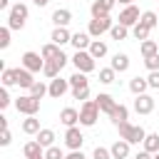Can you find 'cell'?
Masks as SVG:
<instances>
[{
	"label": "cell",
	"instance_id": "6da1fadb",
	"mask_svg": "<svg viewBox=\"0 0 159 159\" xmlns=\"http://www.w3.org/2000/svg\"><path fill=\"white\" fill-rule=\"evenodd\" d=\"M27 15H30V7L25 2H12V7L7 10V27L10 30H22L25 22H27Z\"/></svg>",
	"mask_w": 159,
	"mask_h": 159
},
{
	"label": "cell",
	"instance_id": "d6a6232c",
	"mask_svg": "<svg viewBox=\"0 0 159 159\" xmlns=\"http://www.w3.org/2000/svg\"><path fill=\"white\" fill-rule=\"evenodd\" d=\"M109 35H112V40H117V42H119V40H127V37H129V27H124L122 22H114L112 30H109Z\"/></svg>",
	"mask_w": 159,
	"mask_h": 159
},
{
	"label": "cell",
	"instance_id": "9a60e30c",
	"mask_svg": "<svg viewBox=\"0 0 159 159\" xmlns=\"http://www.w3.org/2000/svg\"><path fill=\"white\" fill-rule=\"evenodd\" d=\"M129 147H132V144H129L127 139H122V137H119V139H117V142L109 147L112 159H127V157H129Z\"/></svg>",
	"mask_w": 159,
	"mask_h": 159
},
{
	"label": "cell",
	"instance_id": "8fae6325",
	"mask_svg": "<svg viewBox=\"0 0 159 159\" xmlns=\"http://www.w3.org/2000/svg\"><path fill=\"white\" fill-rule=\"evenodd\" d=\"M114 5H117V0H92V5H89V15H92V17L109 15Z\"/></svg>",
	"mask_w": 159,
	"mask_h": 159
},
{
	"label": "cell",
	"instance_id": "ac0fdd59",
	"mask_svg": "<svg viewBox=\"0 0 159 159\" xmlns=\"http://www.w3.org/2000/svg\"><path fill=\"white\" fill-rule=\"evenodd\" d=\"M50 42H55V45H67V42H72V32L67 30V27H55L52 30V35H50Z\"/></svg>",
	"mask_w": 159,
	"mask_h": 159
},
{
	"label": "cell",
	"instance_id": "ee69618b",
	"mask_svg": "<svg viewBox=\"0 0 159 159\" xmlns=\"http://www.w3.org/2000/svg\"><path fill=\"white\" fill-rule=\"evenodd\" d=\"M92 159H112V152H109L107 147H94Z\"/></svg>",
	"mask_w": 159,
	"mask_h": 159
},
{
	"label": "cell",
	"instance_id": "8d00e7d4",
	"mask_svg": "<svg viewBox=\"0 0 159 159\" xmlns=\"http://www.w3.org/2000/svg\"><path fill=\"white\" fill-rule=\"evenodd\" d=\"M144 137H147L144 127H134V129H132V137H129V144H142Z\"/></svg>",
	"mask_w": 159,
	"mask_h": 159
},
{
	"label": "cell",
	"instance_id": "83f0119b",
	"mask_svg": "<svg viewBox=\"0 0 159 159\" xmlns=\"http://www.w3.org/2000/svg\"><path fill=\"white\" fill-rule=\"evenodd\" d=\"M142 149H147V152L157 154V152H159V134H157V132L147 134V137H144V142H142Z\"/></svg>",
	"mask_w": 159,
	"mask_h": 159
},
{
	"label": "cell",
	"instance_id": "d6986e66",
	"mask_svg": "<svg viewBox=\"0 0 159 159\" xmlns=\"http://www.w3.org/2000/svg\"><path fill=\"white\" fill-rule=\"evenodd\" d=\"M109 67H112L114 72H127V70H129V55H127V52H117V55H112Z\"/></svg>",
	"mask_w": 159,
	"mask_h": 159
},
{
	"label": "cell",
	"instance_id": "9c48e42d",
	"mask_svg": "<svg viewBox=\"0 0 159 159\" xmlns=\"http://www.w3.org/2000/svg\"><path fill=\"white\" fill-rule=\"evenodd\" d=\"M139 17H142V15H139V7H137V5H127V7L119 12V20H117V22H122L124 27H134V25L139 22Z\"/></svg>",
	"mask_w": 159,
	"mask_h": 159
},
{
	"label": "cell",
	"instance_id": "7c38bea8",
	"mask_svg": "<svg viewBox=\"0 0 159 159\" xmlns=\"http://www.w3.org/2000/svg\"><path fill=\"white\" fill-rule=\"evenodd\" d=\"M15 80H17V84L22 87V89H30L32 84H35V72H30L27 67H15Z\"/></svg>",
	"mask_w": 159,
	"mask_h": 159
},
{
	"label": "cell",
	"instance_id": "7dc6e473",
	"mask_svg": "<svg viewBox=\"0 0 159 159\" xmlns=\"http://www.w3.org/2000/svg\"><path fill=\"white\" fill-rule=\"evenodd\" d=\"M65 159H87V157H84L82 149H72L70 154H65Z\"/></svg>",
	"mask_w": 159,
	"mask_h": 159
},
{
	"label": "cell",
	"instance_id": "836d02e7",
	"mask_svg": "<svg viewBox=\"0 0 159 159\" xmlns=\"http://www.w3.org/2000/svg\"><path fill=\"white\" fill-rule=\"evenodd\" d=\"M139 20H142V22H144L147 27H152V30H154V27H159V15H157L154 10H144Z\"/></svg>",
	"mask_w": 159,
	"mask_h": 159
},
{
	"label": "cell",
	"instance_id": "ab89813d",
	"mask_svg": "<svg viewBox=\"0 0 159 159\" xmlns=\"http://www.w3.org/2000/svg\"><path fill=\"white\" fill-rule=\"evenodd\" d=\"M117 129H119V137L129 142V137H132V129H134V124H129V119H127V122H122V124H117Z\"/></svg>",
	"mask_w": 159,
	"mask_h": 159
},
{
	"label": "cell",
	"instance_id": "74e56055",
	"mask_svg": "<svg viewBox=\"0 0 159 159\" xmlns=\"http://www.w3.org/2000/svg\"><path fill=\"white\" fill-rule=\"evenodd\" d=\"M45 159H65V152H62L57 144H52V147L45 149Z\"/></svg>",
	"mask_w": 159,
	"mask_h": 159
},
{
	"label": "cell",
	"instance_id": "681fc988",
	"mask_svg": "<svg viewBox=\"0 0 159 159\" xmlns=\"http://www.w3.org/2000/svg\"><path fill=\"white\" fill-rule=\"evenodd\" d=\"M10 7H12L10 0H0V10H10Z\"/></svg>",
	"mask_w": 159,
	"mask_h": 159
},
{
	"label": "cell",
	"instance_id": "7a4b0ae2",
	"mask_svg": "<svg viewBox=\"0 0 159 159\" xmlns=\"http://www.w3.org/2000/svg\"><path fill=\"white\" fill-rule=\"evenodd\" d=\"M97 119H99V107H97V102H94V99L82 102V107H80V127H94Z\"/></svg>",
	"mask_w": 159,
	"mask_h": 159
},
{
	"label": "cell",
	"instance_id": "db71d44e",
	"mask_svg": "<svg viewBox=\"0 0 159 159\" xmlns=\"http://www.w3.org/2000/svg\"><path fill=\"white\" fill-rule=\"evenodd\" d=\"M154 159H159V152H157V154H154Z\"/></svg>",
	"mask_w": 159,
	"mask_h": 159
},
{
	"label": "cell",
	"instance_id": "1f68e13d",
	"mask_svg": "<svg viewBox=\"0 0 159 159\" xmlns=\"http://www.w3.org/2000/svg\"><path fill=\"white\" fill-rule=\"evenodd\" d=\"M27 92H30L32 97H37V99H42L45 94H50V84H45L42 80H35V84H32V87H30Z\"/></svg>",
	"mask_w": 159,
	"mask_h": 159
},
{
	"label": "cell",
	"instance_id": "f6af8a7d",
	"mask_svg": "<svg viewBox=\"0 0 159 159\" xmlns=\"http://www.w3.org/2000/svg\"><path fill=\"white\" fill-rule=\"evenodd\" d=\"M147 82H149V89H159V70H154V72H149V77H147Z\"/></svg>",
	"mask_w": 159,
	"mask_h": 159
},
{
	"label": "cell",
	"instance_id": "5b68a950",
	"mask_svg": "<svg viewBox=\"0 0 159 159\" xmlns=\"http://www.w3.org/2000/svg\"><path fill=\"white\" fill-rule=\"evenodd\" d=\"M112 25H114V22H112V17H109V15L92 17V20H89V25H87V32H89L94 40H99L104 32H109V30H112Z\"/></svg>",
	"mask_w": 159,
	"mask_h": 159
},
{
	"label": "cell",
	"instance_id": "484cf974",
	"mask_svg": "<svg viewBox=\"0 0 159 159\" xmlns=\"http://www.w3.org/2000/svg\"><path fill=\"white\" fill-rule=\"evenodd\" d=\"M40 55H42L45 60H55V57H60V55H62V47H60V45H55V42H45V45H42V50H40Z\"/></svg>",
	"mask_w": 159,
	"mask_h": 159
},
{
	"label": "cell",
	"instance_id": "30bf717a",
	"mask_svg": "<svg viewBox=\"0 0 159 159\" xmlns=\"http://www.w3.org/2000/svg\"><path fill=\"white\" fill-rule=\"evenodd\" d=\"M67 89H72V87H70V80H65V77L50 80V97H52V99H62V97L67 94Z\"/></svg>",
	"mask_w": 159,
	"mask_h": 159
},
{
	"label": "cell",
	"instance_id": "b9f144b4",
	"mask_svg": "<svg viewBox=\"0 0 159 159\" xmlns=\"http://www.w3.org/2000/svg\"><path fill=\"white\" fill-rule=\"evenodd\" d=\"M10 104H12V97H10L7 87H2V89H0V109H7Z\"/></svg>",
	"mask_w": 159,
	"mask_h": 159
},
{
	"label": "cell",
	"instance_id": "4316f807",
	"mask_svg": "<svg viewBox=\"0 0 159 159\" xmlns=\"http://www.w3.org/2000/svg\"><path fill=\"white\" fill-rule=\"evenodd\" d=\"M139 52H142V57H152V55H157V52H159L157 40H142V42H139Z\"/></svg>",
	"mask_w": 159,
	"mask_h": 159
},
{
	"label": "cell",
	"instance_id": "ba28073f",
	"mask_svg": "<svg viewBox=\"0 0 159 159\" xmlns=\"http://www.w3.org/2000/svg\"><path fill=\"white\" fill-rule=\"evenodd\" d=\"M134 112H137V114H152V112H154V97H152L149 92L137 94V97H134Z\"/></svg>",
	"mask_w": 159,
	"mask_h": 159
},
{
	"label": "cell",
	"instance_id": "ffe728a7",
	"mask_svg": "<svg viewBox=\"0 0 159 159\" xmlns=\"http://www.w3.org/2000/svg\"><path fill=\"white\" fill-rule=\"evenodd\" d=\"M22 154H25V159H32V157H45V147H42L37 139H30V142L22 147Z\"/></svg>",
	"mask_w": 159,
	"mask_h": 159
},
{
	"label": "cell",
	"instance_id": "cb8c5ba5",
	"mask_svg": "<svg viewBox=\"0 0 159 159\" xmlns=\"http://www.w3.org/2000/svg\"><path fill=\"white\" fill-rule=\"evenodd\" d=\"M109 119L114 122V127H117V124H122V122H127V119H129V109H127V104H122V102H119V104L112 109Z\"/></svg>",
	"mask_w": 159,
	"mask_h": 159
},
{
	"label": "cell",
	"instance_id": "5bb4252c",
	"mask_svg": "<svg viewBox=\"0 0 159 159\" xmlns=\"http://www.w3.org/2000/svg\"><path fill=\"white\" fill-rule=\"evenodd\" d=\"M60 122H62L65 127H77V124H80V109L65 107V109L60 112Z\"/></svg>",
	"mask_w": 159,
	"mask_h": 159
},
{
	"label": "cell",
	"instance_id": "3957f363",
	"mask_svg": "<svg viewBox=\"0 0 159 159\" xmlns=\"http://www.w3.org/2000/svg\"><path fill=\"white\" fill-rule=\"evenodd\" d=\"M72 65H75V70H80V72H84V75H89V72L97 70V62H94V57L89 55V50H75Z\"/></svg>",
	"mask_w": 159,
	"mask_h": 159
},
{
	"label": "cell",
	"instance_id": "11a10c76",
	"mask_svg": "<svg viewBox=\"0 0 159 159\" xmlns=\"http://www.w3.org/2000/svg\"><path fill=\"white\" fill-rule=\"evenodd\" d=\"M15 2H22V0H15Z\"/></svg>",
	"mask_w": 159,
	"mask_h": 159
},
{
	"label": "cell",
	"instance_id": "d590c367",
	"mask_svg": "<svg viewBox=\"0 0 159 159\" xmlns=\"http://www.w3.org/2000/svg\"><path fill=\"white\" fill-rule=\"evenodd\" d=\"M114 80H117V72H114L112 67H102V70H99V82H102V84H112Z\"/></svg>",
	"mask_w": 159,
	"mask_h": 159
},
{
	"label": "cell",
	"instance_id": "816d5d0a",
	"mask_svg": "<svg viewBox=\"0 0 159 159\" xmlns=\"http://www.w3.org/2000/svg\"><path fill=\"white\" fill-rule=\"evenodd\" d=\"M117 2H119V5H124V7H127V5H134V0H117Z\"/></svg>",
	"mask_w": 159,
	"mask_h": 159
},
{
	"label": "cell",
	"instance_id": "bcb514c9",
	"mask_svg": "<svg viewBox=\"0 0 159 159\" xmlns=\"http://www.w3.org/2000/svg\"><path fill=\"white\" fill-rule=\"evenodd\" d=\"M12 142V134H10V129H2V134H0V147H7Z\"/></svg>",
	"mask_w": 159,
	"mask_h": 159
},
{
	"label": "cell",
	"instance_id": "603a6c76",
	"mask_svg": "<svg viewBox=\"0 0 159 159\" xmlns=\"http://www.w3.org/2000/svg\"><path fill=\"white\" fill-rule=\"evenodd\" d=\"M107 52H109V47H107V42H104V40H92V45H89V55H92L94 60L107 57Z\"/></svg>",
	"mask_w": 159,
	"mask_h": 159
},
{
	"label": "cell",
	"instance_id": "f5cc1de1",
	"mask_svg": "<svg viewBox=\"0 0 159 159\" xmlns=\"http://www.w3.org/2000/svg\"><path fill=\"white\" fill-rule=\"evenodd\" d=\"M32 159H45V157H32Z\"/></svg>",
	"mask_w": 159,
	"mask_h": 159
},
{
	"label": "cell",
	"instance_id": "7bdbcfd3",
	"mask_svg": "<svg viewBox=\"0 0 159 159\" xmlns=\"http://www.w3.org/2000/svg\"><path fill=\"white\" fill-rule=\"evenodd\" d=\"M144 67H147L149 72L159 70V52H157V55H152V57H144Z\"/></svg>",
	"mask_w": 159,
	"mask_h": 159
},
{
	"label": "cell",
	"instance_id": "e575fe53",
	"mask_svg": "<svg viewBox=\"0 0 159 159\" xmlns=\"http://www.w3.org/2000/svg\"><path fill=\"white\" fill-rule=\"evenodd\" d=\"M0 80H2V87H12V84H17V80H15V67H5L2 75H0Z\"/></svg>",
	"mask_w": 159,
	"mask_h": 159
},
{
	"label": "cell",
	"instance_id": "4fadbf2b",
	"mask_svg": "<svg viewBox=\"0 0 159 159\" xmlns=\"http://www.w3.org/2000/svg\"><path fill=\"white\" fill-rule=\"evenodd\" d=\"M94 102H97V107H99V112H104L107 117L112 114V109L117 107V102H114V97L112 94H107V92H99L97 97H94Z\"/></svg>",
	"mask_w": 159,
	"mask_h": 159
},
{
	"label": "cell",
	"instance_id": "8992f818",
	"mask_svg": "<svg viewBox=\"0 0 159 159\" xmlns=\"http://www.w3.org/2000/svg\"><path fill=\"white\" fill-rule=\"evenodd\" d=\"M20 65L22 67H27L30 72H42V67H45V57L40 55V52H32V50H27L22 57H20Z\"/></svg>",
	"mask_w": 159,
	"mask_h": 159
},
{
	"label": "cell",
	"instance_id": "2e32d148",
	"mask_svg": "<svg viewBox=\"0 0 159 159\" xmlns=\"http://www.w3.org/2000/svg\"><path fill=\"white\" fill-rule=\"evenodd\" d=\"M52 22H55V27H67L72 22V12L67 7H57V10H52Z\"/></svg>",
	"mask_w": 159,
	"mask_h": 159
},
{
	"label": "cell",
	"instance_id": "4dcf8cb0",
	"mask_svg": "<svg viewBox=\"0 0 159 159\" xmlns=\"http://www.w3.org/2000/svg\"><path fill=\"white\" fill-rule=\"evenodd\" d=\"M67 80H70V87H72V89H75V87H87V84H89L87 75H84V72H80V70H75Z\"/></svg>",
	"mask_w": 159,
	"mask_h": 159
},
{
	"label": "cell",
	"instance_id": "44dd1931",
	"mask_svg": "<svg viewBox=\"0 0 159 159\" xmlns=\"http://www.w3.org/2000/svg\"><path fill=\"white\" fill-rule=\"evenodd\" d=\"M147 89H149L147 77H139V75H137V77H132V80H129V92H132L134 97H137V94H144Z\"/></svg>",
	"mask_w": 159,
	"mask_h": 159
},
{
	"label": "cell",
	"instance_id": "7402d4cb",
	"mask_svg": "<svg viewBox=\"0 0 159 159\" xmlns=\"http://www.w3.org/2000/svg\"><path fill=\"white\" fill-rule=\"evenodd\" d=\"M42 127H40V119H37V114H32V117H25L22 119V132L25 134H30V137H37V132H40Z\"/></svg>",
	"mask_w": 159,
	"mask_h": 159
},
{
	"label": "cell",
	"instance_id": "f907efd6",
	"mask_svg": "<svg viewBox=\"0 0 159 159\" xmlns=\"http://www.w3.org/2000/svg\"><path fill=\"white\" fill-rule=\"evenodd\" d=\"M32 2H35V5H37V7H45V5H47V2H50V0H32Z\"/></svg>",
	"mask_w": 159,
	"mask_h": 159
},
{
	"label": "cell",
	"instance_id": "f546056e",
	"mask_svg": "<svg viewBox=\"0 0 159 159\" xmlns=\"http://www.w3.org/2000/svg\"><path fill=\"white\" fill-rule=\"evenodd\" d=\"M60 65L55 62V60H45V67H42V75L47 77V80H55V77H60Z\"/></svg>",
	"mask_w": 159,
	"mask_h": 159
},
{
	"label": "cell",
	"instance_id": "277c9868",
	"mask_svg": "<svg viewBox=\"0 0 159 159\" xmlns=\"http://www.w3.org/2000/svg\"><path fill=\"white\" fill-rule=\"evenodd\" d=\"M15 109H17L20 114H25V117H32V114L40 112V99L32 97V94H20V97L15 99Z\"/></svg>",
	"mask_w": 159,
	"mask_h": 159
},
{
	"label": "cell",
	"instance_id": "e0dca14e",
	"mask_svg": "<svg viewBox=\"0 0 159 159\" xmlns=\"http://www.w3.org/2000/svg\"><path fill=\"white\" fill-rule=\"evenodd\" d=\"M92 40H94V37H92L89 32H72V42H70V45H72L75 50H89Z\"/></svg>",
	"mask_w": 159,
	"mask_h": 159
},
{
	"label": "cell",
	"instance_id": "60d3db41",
	"mask_svg": "<svg viewBox=\"0 0 159 159\" xmlns=\"http://www.w3.org/2000/svg\"><path fill=\"white\" fill-rule=\"evenodd\" d=\"M10 32H12V30H10L7 25H2V27H0V47H2V50H5V47H10Z\"/></svg>",
	"mask_w": 159,
	"mask_h": 159
},
{
	"label": "cell",
	"instance_id": "c3c4849f",
	"mask_svg": "<svg viewBox=\"0 0 159 159\" xmlns=\"http://www.w3.org/2000/svg\"><path fill=\"white\" fill-rule=\"evenodd\" d=\"M134 159H154V154H152V152H147V149H139V152L134 154Z\"/></svg>",
	"mask_w": 159,
	"mask_h": 159
},
{
	"label": "cell",
	"instance_id": "f35d334b",
	"mask_svg": "<svg viewBox=\"0 0 159 159\" xmlns=\"http://www.w3.org/2000/svg\"><path fill=\"white\" fill-rule=\"evenodd\" d=\"M72 97L80 99V102H87V99H89V84H87V87H75V89H72Z\"/></svg>",
	"mask_w": 159,
	"mask_h": 159
},
{
	"label": "cell",
	"instance_id": "f1b7e54d",
	"mask_svg": "<svg viewBox=\"0 0 159 159\" xmlns=\"http://www.w3.org/2000/svg\"><path fill=\"white\" fill-rule=\"evenodd\" d=\"M149 32H152V27H147L142 20L132 27V37H134V40H139V42H142V40H149Z\"/></svg>",
	"mask_w": 159,
	"mask_h": 159
},
{
	"label": "cell",
	"instance_id": "d4e9b609",
	"mask_svg": "<svg viewBox=\"0 0 159 159\" xmlns=\"http://www.w3.org/2000/svg\"><path fill=\"white\" fill-rule=\"evenodd\" d=\"M35 139L47 149V147H52V144H55V139H57V137H55V132H52L50 127H42V129L37 132V137H35Z\"/></svg>",
	"mask_w": 159,
	"mask_h": 159
},
{
	"label": "cell",
	"instance_id": "52a82bcc",
	"mask_svg": "<svg viewBox=\"0 0 159 159\" xmlns=\"http://www.w3.org/2000/svg\"><path fill=\"white\" fill-rule=\"evenodd\" d=\"M82 144H84L82 129L80 127H67V132H65V147L72 152V149H82Z\"/></svg>",
	"mask_w": 159,
	"mask_h": 159
}]
</instances>
